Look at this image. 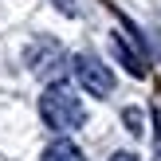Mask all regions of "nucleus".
Here are the masks:
<instances>
[{
  "label": "nucleus",
  "mask_w": 161,
  "mask_h": 161,
  "mask_svg": "<svg viewBox=\"0 0 161 161\" xmlns=\"http://www.w3.org/2000/svg\"><path fill=\"white\" fill-rule=\"evenodd\" d=\"M39 118H43V126L55 130L59 138H67L71 130H79V126L86 122V110H83L79 91H71L67 83H51L39 94Z\"/></svg>",
  "instance_id": "nucleus-1"
},
{
  "label": "nucleus",
  "mask_w": 161,
  "mask_h": 161,
  "mask_svg": "<svg viewBox=\"0 0 161 161\" xmlns=\"http://www.w3.org/2000/svg\"><path fill=\"white\" fill-rule=\"evenodd\" d=\"M71 71H75L79 86H83L91 98H110V91H114V71H110L98 55H91V51L75 55V59H71Z\"/></svg>",
  "instance_id": "nucleus-2"
},
{
  "label": "nucleus",
  "mask_w": 161,
  "mask_h": 161,
  "mask_svg": "<svg viewBox=\"0 0 161 161\" xmlns=\"http://www.w3.org/2000/svg\"><path fill=\"white\" fill-rule=\"evenodd\" d=\"M59 63H63V47H59V43H47V39H39V43L28 51V67L36 71V75H47V71H55Z\"/></svg>",
  "instance_id": "nucleus-3"
},
{
  "label": "nucleus",
  "mask_w": 161,
  "mask_h": 161,
  "mask_svg": "<svg viewBox=\"0 0 161 161\" xmlns=\"http://www.w3.org/2000/svg\"><path fill=\"white\" fill-rule=\"evenodd\" d=\"M110 47H114V59H118V63H122V67H126V71H130V75H138V79H142V75H146V63H142V59H138V55H134V51H130V43H126V39H122V36H110Z\"/></svg>",
  "instance_id": "nucleus-4"
},
{
  "label": "nucleus",
  "mask_w": 161,
  "mask_h": 161,
  "mask_svg": "<svg viewBox=\"0 0 161 161\" xmlns=\"http://www.w3.org/2000/svg\"><path fill=\"white\" fill-rule=\"evenodd\" d=\"M43 161H86V157H83V149L71 138H55L51 146L43 149Z\"/></svg>",
  "instance_id": "nucleus-5"
},
{
  "label": "nucleus",
  "mask_w": 161,
  "mask_h": 161,
  "mask_svg": "<svg viewBox=\"0 0 161 161\" xmlns=\"http://www.w3.org/2000/svg\"><path fill=\"white\" fill-rule=\"evenodd\" d=\"M126 122H130V134H142V118H138V110H126Z\"/></svg>",
  "instance_id": "nucleus-6"
},
{
  "label": "nucleus",
  "mask_w": 161,
  "mask_h": 161,
  "mask_svg": "<svg viewBox=\"0 0 161 161\" xmlns=\"http://www.w3.org/2000/svg\"><path fill=\"white\" fill-rule=\"evenodd\" d=\"M55 8H59V12H67V16H75V0H55Z\"/></svg>",
  "instance_id": "nucleus-7"
},
{
  "label": "nucleus",
  "mask_w": 161,
  "mask_h": 161,
  "mask_svg": "<svg viewBox=\"0 0 161 161\" xmlns=\"http://www.w3.org/2000/svg\"><path fill=\"white\" fill-rule=\"evenodd\" d=\"M110 161H138V157H134V153H126V149H122V153H114Z\"/></svg>",
  "instance_id": "nucleus-8"
}]
</instances>
